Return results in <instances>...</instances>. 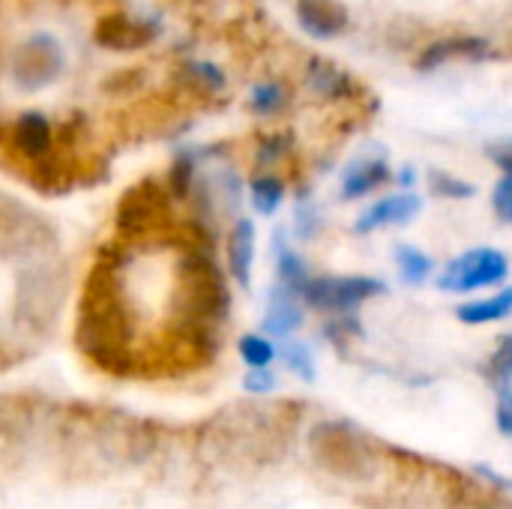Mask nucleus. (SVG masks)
I'll return each mask as SVG.
<instances>
[{
	"label": "nucleus",
	"mask_w": 512,
	"mask_h": 509,
	"mask_svg": "<svg viewBox=\"0 0 512 509\" xmlns=\"http://www.w3.org/2000/svg\"><path fill=\"white\" fill-rule=\"evenodd\" d=\"M279 357H282V363H285V369L294 375V378H300V381H306V384H312L315 381V375H318V363H315V354H312V348L306 345V342H300V339H285V345L279 348Z\"/></svg>",
	"instance_id": "obj_23"
},
{
	"label": "nucleus",
	"mask_w": 512,
	"mask_h": 509,
	"mask_svg": "<svg viewBox=\"0 0 512 509\" xmlns=\"http://www.w3.org/2000/svg\"><path fill=\"white\" fill-rule=\"evenodd\" d=\"M243 387H246V393H252V396H270V393L279 387V378H276V372H273L270 366H264V369H249L246 378H243Z\"/></svg>",
	"instance_id": "obj_31"
},
{
	"label": "nucleus",
	"mask_w": 512,
	"mask_h": 509,
	"mask_svg": "<svg viewBox=\"0 0 512 509\" xmlns=\"http://www.w3.org/2000/svg\"><path fill=\"white\" fill-rule=\"evenodd\" d=\"M512 315V285L489 294V297H477L468 300L462 306H456V318L468 327H486V324H498L507 321Z\"/></svg>",
	"instance_id": "obj_18"
},
{
	"label": "nucleus",
	"mask_w": 512,
	"mask_h": 509,
	"mask_svg": "<svg viewBox=\"0 0 512 509\" xmlns=\"http://www.w3.org/2000/svg\"><path fill=\"white\" fill-rule=\"evenodd\" d=\"M237 351H240V360H243L249 369L273 366V360L279 357V348L270 342L267 333H246V336H240Z\"/></svg>",
	"instance_id": "obj_25"
},
{
	"label": "nucleus",
	"mask_w": 512,
	"mask_h": 509,
	"mask_svg": "<svg viewBox=\"0 0 512 509\" xmlns=\"http://www.w3.org/2000/svg\"><path fill=\"white\" fill-rule=\"evenodd\" d=\"M492 509H512V501H507V504H495Z\"/></svg>",
	"instance_id": "obj_37"
},
{
	"label": "nucleus",
	"mask_w": 512,
	"mask_h": 509,
	"mask_svg": "<svg viewBox=\"0 0 512 509\" xmlns=\"http://www.w3.org/2000/svg\"><path fill=\"white\" fill-rule=\"evenodd\" d=\"M12 147L30 162H42L45 156H51L57 144L48 117L42 111H24L12 126Z\"/></svg>",
	"instance_id": "obj_14"
},
{
	"label": "nucleus",
	"mask_w": 512,
	"mask_h": 509,
	"mask_svg": "<svg viewBox=\"0 0 512 509\" xmlns=\"http://www.w3.org/2000/svg\"><path fill=\"white\" fill-rule=\"evenodd\" d=\"M183 78L189 87L201 90V93H219L225 87V72L216 66V63H207V60H192L186 63L183 69Z\"/></svg>",
	"instance_id": "obj_28"
},
{
	"label": "nucleus",
	"mask_w": 512,
	"mask_h": 509,
	"mask_svg": "<svg viewBox=\"0 0 512 509\" xmlns=\"http://www.w3.org/2000/svg\"><path fill=\"white\" fill-rule=\"evenodd\" d=\"M156 39V24L126 12H108L93 27V42L105 51H138Z\"/></svg>",
	"instance_id": "obj_9"
},
{
	"label": "nucleus",
	"mask_w": 512,
	"mask_h": 509,
	"mask_svg": "<svg viewBox=\"0 0 512 509\" xmlns=\"http://www.w3.org/2000/svg\"><path fill=\"white\" fill-rule=\"evenodd\" d=\"M510 276V258L495 246L468 249L444 264L438 273V288L447 294H474L501 285Z\"/></svg>",
	"instance_id": "obj_6"
},
{
	"label": "nucleus",
	"mask_w": 512,
	"mask_h": 509,
	"mask_svg": "<svg viewBox=\"0 0 512 509\" xmlns=\"http://www.w3.org/2000/svg\"><path fill=\"white\" fill-rule=\"evenodd\" d=\"M75 345L96 369L108 375L129 378L138 372L135 309L117 261H96L90 267L78 300Z\"/></svg>",
	"instance_id": "obj_1"
},
{
	"label": "nucleus",
	"mask_w": 512,
	"mask_h": 509,
	"mask_svg": "<svg viewBox=\"0 0 512 509\" xmlns=\"http://www.w3.org/2000/svg\"><path fill=\"white\" fill-rule=\"evenodd\" d=\"M276 276L285 288H291L300 300H303V288L309 285V267L303 261V255L297 249L288 246L285 231H276Z\"/></svg>",
	"instance_id": "obj_20"
},
{
	"label": "nucleus",
	"mask_w": 512,
	"mask_h": 509,
	"mask_svg": "<svg viewBox=\"0 0 512 509\" xmlns=\"http://www.w3.org/2000/svg\"><path fill=\"white\" fill-rule=\"evenodd\" d=\"M495 423L504 438H512V387L498 390V408H495Z\"/></svg>",
	"instance_id": "obj_35"
},
{
	"label": "nucleus",
	"mask_w": 512,
	"mask_h": 509,
	"mask_svg": "<svg viewBox=\"0 0 512 509\" xmlns=\"http://www.w3.org/2000/svg\"><path fill=\"white\" fill-rule=\"evenodd\" d=\"M312 453L318 465L327 468V474H336L345 480H363L372 474L369 468L375 465V450L369 438L348 420H327L315 426Z\"/></svg>",
	"instance_id": "obj_3"
},
{
	"label": "nucleus",
	"mask_w": 512,
	"mask_h": 509,
	"mask_svg": "<svg viewBox=\"0 0 512 509\" xmlns=\"http://www.w3.org/2000/svg\"><path fill=\"white\" fill-rule=\"evenodd\" d=\"M429 192L438 195V198H453V201H462V198H471L477 195V186L450 174V171H429Z\"/></svg>",
	"instance_id": "obj_29"
},
{
	"label": "nucleus",
	"mask_w": 512,
	"mask_h": 509,
	"mask_svg": "<svg viewBox=\"0 0 512 509\" xmlns=\"http://www.w3.org/2000/svg\"><path fill=\"white\" fill-rule=\"evenodd\" d=\"M321 228V213L309 198H300V204L294 207V234L300 240H312Z\"/></svg>",
	"instance_id": "obj_30"
},
{
	"label": "nucleus",
	"mask_w": 512,
	"mask_h": 509,
	"mask_svg": "<svg viewBox=\"0 0 512 509\" xmlns=\"http://www.w3.org/2000/svg\"><path fill=\"white\" fill-rule=\"evenodd\" d=\"M285 153H288V138H285V135H267V138L261 141V147H258V165H261V168H270V165H276Z\"/></svg>",
	"instance_id": "obj_33"
},
{
	"label": "nucleus",
	"mask_w": 512,
	"mask_h": 509,
	"mask_svg": "<svg viewBox=\"0 0 512 509\" xmlns=\"http://www.w3.org/2000/svg\"><path fill=\"white\" fill-rule=\"evenodd\" d=\"M474 474L489 486V495H510L512 492V480L510 477H504L498 468H492V465H474Z\"/></svg>",
	"instance_id": "obj_34"
},
{
	"label": "nucleus",
	"mask_w": 512,
	"mask_h": 509,
	"mask_svg": "<svg viewBox=\"0 0 512 509\" xmlns=\"http://www.w3.org/2000/svg\"><path fill=\"white\" fill-rule=\"evenodd\" d=\"M249 201H252L255 213L276 216L282 201H285V180L279 174H270V171L258 174L249 186Z\"/></svg>",
	"instance_id": "obj_22"
},
{
	"label": "nucleus",
	"mask_w": 512,
	"mask_h": 509,
	"mask_svg": "<svg viewBox=\"0 0 512 509\" xmlns=\"http://www.w3.org/2000/svg\"><path fill=\"white\" fill-rule=\"evenodd\" d=\"M486 378L495 390L512 387V333L501 336L495 351L486 360Z\"/></svg>",
	"instance_id": "obj_27"
},
{
	"label": "nucleus",
	"mask_w": 512,
	"mask_h": 509,
	"mask_svg": "<svg viewBox=\"0 0 512 509\" xmlns=\"http://www.w3.org/2000/svg\"><path fill=\"white\" fill-rule=\"evenodd\" d=\"M294 15L312 39H336L351 24V12L342 0H297Z\"/></svg>",
	"instance_id": "obj_12"
},
{
	"label": "nucleus",
	"mask_w": 512,
	"mask_h": 509,
	"mask_svg": "<svg viewBox=\"0 0 512 509\" xmlns=\"http://www.w3.org/2000/svg\"><path fill=\"white\" fill-rule=\"evenodd\" d=\"M168 186L144 177L132 183L117 207H114V228L123 240H147L162 234L171 225V201H168Z\"/></svg>",
	"instance_id": "obj_4"
},
{
	"label": "nucleus",
	"mask_w": 512,
	"mask_h": 509,
	"mask_svg": "<svg viewBox=\"0 0 512 509\" xmlns=\"http://www.w3.org/2000/svg\"><path fill=\"white\" fill-rule=\"evenodd\" d=\"M492 207H495V216L504 225H512V174H504L495 183V189H492Z\"/></svg>",
	"instance_id": "obj_32"
},
{
	"label": "nucleus",
	"mask_w": 512,
	"mask_h": 509,
	"mask_svg": "<svg viewBox=\"0 0 512 509\" xmlns=\"http://www.w3.org/2000/svg\"><path fill=\"white\" fill-rule=\"evenodd\" d=\"M195 171H198V159L192 150H177V156L171 159L168 168V192L171 198H189L195 189Z\"/></svg>",
	"instance_id": "obj_24"
},
{
	"label": "nucleus",
	"mask_w": 512,
	"mask_h": 509,
	"mask_svg": "<svg viewBox=\"0 0 512 509\" xmlns=\"http://www.w3.org/2000/svg\"><path fill=\"white\" fill-rule=\"evenodd\" d=\"M489 39L483 36H471V33H453L444 39L429 42L423 51H417L414 57V69L420 72H435L453 60H483L489 54Z\"/></svg>",
	"instance_id": "obj_11"
},
{
	"label": "nucleus",
	"mask_w": 512,
	"mask_h": 509,
	"mask_svg": "<svg viewBox=\"0 0 512 509\" xmlns=\"http://www.w3.org/2000/svg\"><path fill=\"white\" fill-rule=\"evenodd\" d=\"M303 78H306L309 93H315L318 99H330L333 102V99H348L354 93V78L345 69H339L333 60H327V57H312L306 63Z\"/></svg>",
	"instance_id": "obj_17"
},
{
	"label": "nucleus",
	"mask_w": 512,
	"mask_h": 509,
	"mask_svg": "<svg viewBox=\"0 0 512 509\" xmlns=\"http://www.w3.org/2000/svg\"><path fill=\"white\" fill-rule=\"evenodd\" d=\"M396 267H399L402 282L411 288H420L435 276V258L429 252H423L420 246H411V243L396 246Z\"/></svg>",
	"instance_id": "obj_21"
},
{
	"label": "nucleus",
	"mask_w": 512,
	"mask_h": 509,
	"mask_svg": "<svg viewBox=\"0 0 512 509\" xmlns=\"http://www.w3.org/2000/svg\"><path fill=\"white\" fill-rule=\"evenodd\" d=\"M228 273L240 288H249L252 282V264H255V225L252 219L240 216L234 219L228 231Z\"/></svg>",
	"instance_id": "obj_16"
},
{
	"label": "nucleus",
	"mask_w": 512,
	"mask_h": 509,
	"mask_svg": "<svg viewBox=\"0 0 512 509\" xmlns=\"http://www.w3.org/2000/svg\"><path fill=\"white\" fill-rule=\"evenodd\" d=\"M288 105V90L285 84L279 81H261L252 87V96H249V108L258 114V117H276L279 111H285Z\"/></svg>",
	"instance_id": "obj_26"
},
{
	"label": "nucleus",
	"mask_w": 512,
	"mask_h": 509,
	"mask_svg": "<svg viewBox=\"0 0 512 509\" xmlns=\"http://www.w3.org/2000/svg\"><path fill=\"white\" fill-rule=\"evenodd\" d=\"M39 222L30 219L21 207L9 204L6 213H0V249L9 252H27L39 246Z\"/></svg>",
	"instance_id": "obj_19"
},
{
	"label": "nucleus",
	"mask_w": 512,
	"mask_h": 509,
	"mask_svg": "<svg viewBox=\"0 0 512 509\" xmlns=\"http://www.w3.org/2000/svg\"><path fill=\"white\" fill-rule=\"evenodd\" d=\"M66 285H69L66 273L60 267L51 264L27 267L18 279V294H15L21 321L33 330H48L63 309Z\"/></svg>",
	"instance_id": "obj_5"
},
{
	"label": "nucleus",
	"mask_w": 512,
	"mask_h": 509,
	"mask_svg": "<svg viewBox=\"0 0 512 509\" xmlns=\"http://www.w3.org/2000/svg\"><path fill=\"white\" fill-rule=\"evenodd\" d=\"M423 210V198L411 189H402V192H393V195H384L378 198L375 204H369L357 222H354V231L357 234H372V231H381V228H393V225H408L411 219H417V213Z\"/></svg>",
	"instance_id": "obj_10"
},
{
	"label": "nucleus",
	"mask_w": 512,
	"mask_h": 509,
	"mask_svg": "<svg viewBox=\"0 0 512 509\" xmlns=\"http://www.w3.org/2000/svg\"><path fill=\"white\" fill-rule=\"evenodd\" d=\"M393 177H396L393 168L381 156H366V159H357L345 168L339 192L345 201H357V198H366L369 192H378Z\"/></svg>",
	"instance_id": "obj_15"
},
{
	"label": "nucleus",
	"mask_w": 512,
	"mask_h": 509,
	"mask_svg": "<svg viewBox=\"0 0 512 509\" xmlns=\"http://www.w3.org/2000/svg\"><path fill=\"white\" fill-rule=\"evenodd\" d=\"M231 312V291L222 267L207 249H189L177 261L174 279V315L177 321L216 327Z\"/></svg>",
	"instance_id": "obj_2"
},
{
	"label": "nucleus",
	"mask_w": 512,
	"mask_h": 509,
	"mask_svg": "<svg viewBox=\"0 0 512 509\" xmlns=\"http://www.w3.org/2000/svg\"><path fill=\"white\" fill-rule=\"evenodd\" d=\"M63 69H66L63 45L51 33L27 36L12 54V78L27 93H36V90L54 84L63 75Z\"/></svg>",
	"instance_id": "obj_8"
},
{
	"label": "nucleus",
	"mask_w": 512,
	"mask_h": 509,
	"mask_svg": "<svg viewBox=\"0 0 512 509\" xmlns=\"http://www.w3.org/2000/svg\"><path fill=\"white\" fill-rule=\"evenodd\" d=\"M381 294H387V282L375 276H312L303 288V303L318 312L348 315Z\"/></svg>",
	"instance_id": "obj_7"
},
{
	"label": "nucleus",
	"mask_w": 512,
	"mask_h": 509,
	"mask_svg": "<svg viewBox=\"0 0 512 509\" xmlns=\"http://www.w3.org/2000/svg\"><path fill=\"white\" fill-rule=\"evenodd\" d=\"M489 159H492L504 174H512V141H504V144L489 147Z\"/></svg>",
	"instance_id": "obj_36"
},
{
	"label": "nucleus",
	"mask_w": 512,
	"mask_h": 509,
	"mask_svg": "<svg viewBox=\"0 0 512 509\" xmlns=\"http://www.w3.org/2000/svg\"><path fill=\"white\" fill-rule=\"evenodd\" d=\"M303 321H306V312L300 306V297L291 288H285L282 282H276L267 291V309L261 318V330L270 339H288L303 327Z\"/></svg>",
	"instance_id": "obj_13"
}]
</instances>
